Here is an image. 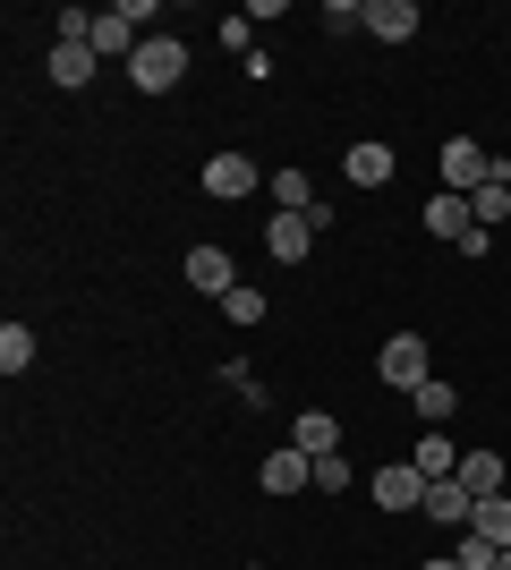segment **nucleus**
I'll return each mask as SVG.
<instances>
[{
	"mask_svg": "<svg viewBox=\"0 0 511 570\" xmlns=\"http://www.w3.org/2000/svg\"><path fill=\"white\" fill-rule=\"evenodd\" d=\"M426 520H435V528H452V537H461V528L478 520V494H469L461 476H435V485H426Z\"/></svg>",
	"mask_w": 511,
	"mask_h": 570,
	"instance_id": "0eeeda50",
	"label": "nucleus"
},
{
	"mask_svg": "<svg viewBox=\"0 0 511 570\" xmlns=\"http://www.w3.org/2000/svg\"><path fill=\"white\" fill-rule=\"evenodd\" d=\"M469 214H478V230H503V222H511V188H503V179L478 188V196H469Z\"/></svg>",
	"mask_w": 511,
	"mask_h": 570,
	"instance_id": "4be33fe9",
	"label": "nucleus"
},
{
	"mask_svg": "<svg viewBox=\"0 0 511 570\" xmlns=\"http://www.w3.org/2000/svg\"><path fill=\"white\" fill-rule=\"evenodd\" d=\"M291 443L307 460H333L341 452V417H333V409H298V417H291Z\"/></svg>",
	"mask_w": 511,
	"mask_h": 570,
	"instance_id": "9b49d317",
	"label": "nucleus"
},
{
	"mask_svg": "<svg viewBox=\"0 0 511 570\" xmlns=\"http://www.w3.org/2000/svg\"><path fill=\"white\" fill-rule=\"evenodd\" d=\"M417 570H461V562H452V553H443V562H417Z\"/></svg>",
	"mask_w": 511,
	"mask_h": 570,
	"instance_id": "a878e982",
	"label": "nucleus"
},
{
	"mask_svg": "<svg viewBox=\"0 0 511 570\" xmlns=\"http://www.w3.org/2000/svg\"><path fill=\"white\" fill-rule=\"evenodd\" d=\"M426 230H435V238H452V247H461V238L478 230V214H469V196H435V205H426Z\"/></svg>",
	"mask_w": 511,
	"mask_h": 570,
	"instance_id": "a211bd4d",
	"label": "nucleus"
},
{
	"mask_svg": "<svg viewBox=\"0 0 511 570\" xmlns=\"http://www.w3.org/2000/svg\"><path fill=\"white\" fill-rule=\"evenodd\" d=\"M307 485H316V460L298 452V443L265 460V494H307Z\"/></svg>",
	"mask_w": 511,
	"mask_h": 570,
	"instance_id": "4468645a",
	"label": "nucleus"
},
{
	"mask_svg": "<svg viewBox=\"0 0 511 570\" xmlns=\"http://www.w3.org/2000/svg\"><path fill=\"white\" fill-rule=\"evenodd\" d=\"M375 375H384L392 392H417V383L435 375V366H426V333H392L384 357H375Z\"/></svg>",
	"mask_w": 511,
	"mask_h": 570,
	"instance_id": "7ed1b4c3",
	"label": "nucleus"
},
{
	"mask_svg": "<svg viewBox=\"0 0 511 570\" xmlns=\"http://www.w3.org/2000/svg\"><path fill=\"white\" fill-rule=\"evenodd\" d=\"M95 43H51V86H60V95H86V86H95Z\"/></svg>",
	"mask_w": 511,
	"mask_h": 570,
	"instance_id": "ddd939ff",
	"label": "nucleus"
},
{
	"mask_svg": "<svg viewBox=\"0 0 511 570\" xmlns=\"http://www.w3.org/2000/svg\"><path fill=\"white\" fill-rule=\"evenodd\" d=\"M410 409H417V426H452V409H461V392H452L443 375H426V383L410 392Z\"/></svg>",
	"mask_w": 511,
	"mask_h": 570,
	"instance_id": "f3484780",
	"label": "nucleus"
},
{
	"mask_svg": "<svg viewBox=\"0 0 511 570\" xmlns=\"http://www.w3.org/2000/svg\"><path fill=\"white\" fill-rule=\"evenodd\" d=\"M341 170H350V188H384L401 163H392V145H384V137H358L350 154H341Z\"/></svg>",
	"mask_w": 511,
	"mask_h": 570,
	"instance_id": "1a4fd4ad",
	"label": "nucleus"
},
{
	"mask_svg": "<svg viewBox=\"0 0 511 570\" xmlns=\"http://www.w3.org/2000/svg\"><path fill=\"white\" fill-rule=\"evenodd\" d=\"M494 179L511 188V163H503V154H487L478 137H452V145H443V196H478V188H494Z\"/></svg>",
	"mask_w": 511,
	"mask_h": 570,
	"instance_id": "f257e3e1",
	"label": "nucleus"
},
{
	"mask_svg": "<svg viewBox=\"0 0 511 570\" xmlns=\"http://www.w3.org/2000/svg\"><path fill=\"white\" fill-rule=\"evenodd\" d=\"M265 188H273V205H282V214H316V205H324V196L307 188V170H298V163L265 170Z\"/></svg>",
	"mask_w": 511,
	"mask_h": 570,
	"instance_id": "2eb2a0df",
	"label": "nucleus"
},
{
	"mask_svg": "<svg viewBox=\"0 0 511 570\" xmlns=\"http://www.w3.org/2000/svg\"><path fill=\"white\" fill-rule=\"evenodd\" d=\"M452 476H461V485H469L478 502H494V494H503V460H494V452H461V469H452Z\"/></svg>",
	"mask_w": 511,
	"mask_h": 570,
	"instance_id": "6ab92c4d",
	"label": "nucleus"
},
{
	"mask_svg": "<svg viewBox=\"0 0 511 570\" xmlns=\"http://www.w3.org/2000/svg\"><path fill=\"white\" fill-rule=\"evenodd\" d=\"M179 273H188V289H205V298H230V289H239V264H230V247H214V238H205V247H188V264H179Z\"/></svg>",
	"mask_w": 511,
	"mask_h": 570,
	"instance_id": "423d86ee",
	"label": "nucleus"
},
{
	"mask_svg": "<svg viewBox=\"0 0 511 570\" xmlns=\"http://www.w3.org/2000/svg\"><path fill=\"white\" fill-rule=\"evenodd\" d=\"M265 307H273V298H265V289H230V298H222V315H230V324H265Z\"/></svg>",
	"mask_w": 511,
	"mask_h": 570,
	"instance_id": "5701e85b",
	"label": "nucleus"
},
{
	"mask_svg": "<svg viewBox=\"0 0 511 570\" xmlns=\"http://www.w3.org/2000/svg\"><path fill=\"white\" fill-rule=\"evenodd\" d=\"M494 570H511V553H503V562H494Z\"/></svg>",
	"mask_w": 511,
	"mask_h": 570,
	"instance_id": "bb28decb",
	"label": "nucleus"
},
{
	"mask_svg": "<svg viewBox=\"0 0 511 570\" xmlns=\"http://www.w3.org/2000/svg\"><path fill=\"white\" fill-rule=\"evenodd\" d=\"M86 43H95V60H137V43H146V35H137V18H128V9H102Z\"/></svg>",
	"mask_w": 511,
	"mask_h": 570,
	"instance_id": "9d476101",
	"label": "nucleus"
},
{
	"mask_svg": "<svg viewBox=\"0 0 511 570\" xmlns=\"http://www.w3.org/2000/svg\"><path fill=\"white\" fill-rule=\"evenodd\" d=\"M452 562H461V570H494L503 553H494L487 537H478V528H461V546H452Z\"/></svg>",
	"mask_w": 511,
	"mask_h": 570,
	"instance_id": "b1692460",
	"label": "nucleus"
},
{
	"mask_svg": "<svg viewBox=\"0 0 511 570\" xmlns=\"http://www.w3.org/2000/svg\"><path fill=\"white\" fill-rule=\"evenodd\" d=\"M179 77H188V43H179V35H146L137 60H128V86H137V95H170Z\"/></svg>",
	"mask_w": 511,
	"mask_h": 570,
	"instance_id": "f03ea898",
	"label": "nucleus"
},
{
	"mask_svg": "<svg viewBox=\"0 0 511 570\" xmlns=\"http://www.w3.org/2000/svg\"><path fill=\"white\" fill-rule=\"evenodd\" d=\"M417 0H366V35H375V43H410L417 35Z\"/></svg>",
	"mask_w": 511,
	"mask_h": 570,
	"instance_id": "f8f14e48",
	"label": "nucleus"
},
{
	"mask_svg": "<svg viewBox=\"0 0 511 570\" xmlns=\"http://www.w3.org/2000/svg\"><path fill=\"white\" fill-rule=\"evenodd\" d=\"M35 366V333L26 324H0V375H26Z\"/></svg>",
	"mask_w": 511,
	"mask_h": 570,
	"instance_id": "412c9836",
	"label": "nucleus"
},
{
	"mask_svg": "<svg viewBox=\"0 0 511 570\" xmlns=\"http://www.w3.org/2000/svg\"><path fill=\"white\" fill-rule=\"evenodd\" d=\"M410 469L426 476V485H435V476H452V469H461V443H452V434H426V426H417V452H410Z\"/></svg>",
	"mask_w": 511,
	"mask_h": 570,
	"instance_id": "dca6fc26",
	"label": "nucleus"
},
{
	"mask_svg": "<svg viewBox=\"0 0 511 570\" xmlns=\"http://www.w3.org/2000/svg\"><path fill=\"white\" fill-rule=\"evenodd\" d=\"M196 179H205V196H222V205H239V196H256V188H265V170L247 163V154H214V163L196 170Z\"/></svg>",
	"mask_w": 511,
	"mask_h": 570,
	"instance_id": "39448f33",
	"label": "nucleus"
},
{
	"mask_svg": "<svg viewBox=\"0 0 511 570\" xmlns=\"http://www.w3.org/2000/svg\"><path fill=\"white\" fill-rule=\"evenodd\" d=\"M366 494H375V511H426V476L410 460H392V469L366 476Z\"/></svg>",
	"mask_w": 511,
	"mask_h": 570,
	"instance_id": "20e7f679",
	"label": "nucleus"
},
{
	"mask_svg": "<svg viewBox=\"0 0 511 570\" xmlns=\"http://www.w3.org/2000/svg\"><path fill=\"white\" fill-rule=\"evenodd\" d=\"M469 528H478V537H487L494 553H511V502H503V494H494V502H478V520H469Z\"/></svg>",
	"mask_w": 511,
	"mask_h": 570,
	"instance_id": "aec40b11",
	"label": "nucleus"
},
{
	"mask_svg": "<svg viewBox=\"0 0 511 570\" xmlns=\"http://www.w3.org/2000/svg\"><path fill=\"white\" fill-rule=\"evenodd\" d=\"M316 494H350V460H341V452L316 460Z\"/></svg>",
	"mask_w": 511,
	"mask_h": 570,
	"instance_id": "393cba45",
	"label": "nucleus"
},
{
	"mask_svg": "<svg viewBox=\"0 0 511 570\" xmlns=\"http://www.w3.org/2000/svg\"><path fill=\"white\" fill-rule=\"evenodd\" d=\"M307 247H316V214H273L265 222V256L273 264H298Z\"/></svg>",
	"mask_w": 511,
	"mask_h": 570,
	"instance_id": "6e6552de",
	"label": "nucleus"
}]
</instances>
